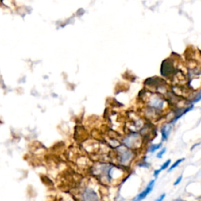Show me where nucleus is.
Wrapping results in <instances>:
<instances>
[{
  "instance_id": "1",
  "label": "nucleus",
  "mask_w": 201,
  "mask_h": 201,
  "mask_svg": "<svg viewBox=\"0 0 201 201\" xmlns=\"http://www.w3.org/2000/svg\"><path fill=\"white\" fill-rule=\"evenodd\" d=\"M126 169L113 162H98L91 167V175L104 185H115L125 175Z\"/></svg>"
},
{
  "instance_id": "2",
  "label": "nucleus",
  "mask_w": 201,
  "mask_h": 201,
  "mask_svg": "<svg viewBox=\"0 0 201 201\" xmlns=\"http://www.w3.org/2000/svg\"><path fill=\"white\" fill-rule=\"evenodd\" d=\"M114 154L115 161L113 163L126 170H129L135 163L137 157V152L126 148L123 145L114 149Z\"/></svg>"
},
{
  "instance_id": "3",
  "label": "nucleus",
  "mask_w": 201,
  "mask_h": 201,
  "mask_svg": "<svg viewBox=\"0 0 201 201\" xmlns=\"http://www.w3.org/2000/svg\"><path fill=\"white\" fill-rule=\"evenodd\" d=\"M144 138L137 131H130L121 138V145L126 148L138 152L141 149Z\"/></svg>"
},
{
  "instance_id": "4",
  "label": "nucleus",
  "mask_w": 201,
  "mask_h": 201,
  "mask_svg": "<svg viewBox=\"0 0 201 201\" xmlns=\"http://www.w3.org/2000/svg\"><path fill=\"white\" fill-rule=\"evenodd\" d=\"M79 201H102V195L95 187L87 185L80 192Z\"/></svg>"
},
{
  "instance_id": "5",
  "label": "nucleus",
  "mask_w": 201,
  "mask_h": 201,
  "mask_svg": "<svg viewBox=\"0 0 201 201\" xmlns=\"http://www.w3.org/2000/svg\"><path fill=\"white\" fill-rule=\"evenodd\" d=\"M155 183L156 179L150 180L149 182H148L147 185L145 186V188L141 192H139L137 196L133 198L131 201H142L143 199H145V198L151 193L152 191H153V188L155 186Z\"/></svg>"
},
{
  "instance_id": "6",
  "label": "nucleus",
  "mask_w": 201,
  "mask_h": 201,
  "mask_svg": "<svg viewBox=\"0 0 201 201\" xmlns=\"http://www.w3.org/2000/svg\"><path fill=\"white\" fill-rule=\"evenodd\" d=\"M160 72L164 77H169L170 75H172L174 72V65L170 59H166L165 61H163Z\"/></svg>"
},
{
  "instance_id": "7",
  "label": "nucleus",
  "mask_w": 201,
  "mask_h": 201,
  "mask_svg": "<svg viewBox=\"0 0 201 201\" xmlns=\"http://www.w3.org/2000/svg\"><path fill=\"white\" fill-rule=\"evenodd\" d=\"M173 129V125L171 124L170 123H165L164 125H163L160 128V133H161V141L162 142H164V141H167L169 138L170 135H171V133Z\"/></svg>"
},
{
  "instance_id": "8",
  "label": "nucleus",
  "mask_w": 201,
  "mask_h": 201,
  "mask_svg": "<svg viewBox=\"0 0 201 201\" xmlns=\"http://www.w3.org/2000/svg\"><path fill=\"white\" fill-rule=\"evenodd\" d=\"M161 148H163V142H159V143H153L150 144L146 148V152L148 153H154L156 152L159 151Z\"/></svg>"
},
{
  "instance_id": "9",
  "label": "nucleus",
  "mask_w": 201,
  "mask_h": 201,
  "mask_svg": "<svg viewBox=\"0 0 201 201\" xmlns=\"http://www.w3.org/2000/svg\"><path fill=\"white\" fill-rule=\"evenodd\" d=\"M144 157L145 158L141 159L138 162L136 163V165L138 167H140V168H146V169H149V168H150V167H151V164L146 160V157Z\"/></svg>"
},
{
  "instance_id": "10",
  "label": "nucleus",
  "mask_w": 201,
  "mask_h": 201,
  "mask_svg": "<svg viewBox=\"0 0 201 201\" xmlns=\"http://www.w3.org/2000/svg\"><path fill=\"white\" fill-rule=\"evenodd\" d=\"M185 158L178 159L176 161H175V162L173 163V164H171V166L169 167V168L167 169V172H171L172 171H174V170H175V168H177V167H178V166L180 165V164H182V162H184V161H185Z\"/></svg>"
},
{
  "instance_id": "11",
  "label": "nucleus",
  "mask_w": 201,
  "mask_h": 201,
  "mask_svg": "<svg viewBox=\"0 0 201 201\" xmlns=\"http://www.w3.org/2000/svg\"><path fill=\"white\" fill-rule=\"evenodd\" d=\"M167 152V148L166 147H163L160 149V151H158V153H157V155H156V157L157 159H162L163 157L164 156V154Z\"/></svg>"
},
{
  "instance_id": "12",
  "label": "nucleus",
  "mask_w": 201,
  "mask_h": 201,
  "mask_svg": "<svg viewBox=\"0 0 201 201\" xmlns=\"http://www.w3.org/2000/svg\"><path fill=\"white\" fill-rule=\"evenodd\" d=\"M171 160H166L165 162L164 163V164H162V165L160 166V169L162 170V171H164V170H167L168 169V168H169V167L170 166H171Z\"/></svg>"
},
{
  "instance_id": "13",
  "label": "nucleus",
  "mask_w": 201,
  "mask_h": 201,
  "mask_svg": "<svg viewBox=\"0 0 201 201\" xmlns=\"http://www.w3.org/2000/svg\"><path fill=\"white\" fill-rule=\"evenodd\" d=\"M201 101V91H199L198 92L197 95H196V96L194 97L193 100L192 101V104H195V103H197V102H200Z\"/></svg>"
},
{
  "instance_id": "14",
  "label": "nucleus",
  "mask_w": 201,
  "mask_h": 201,
  "mask_svg": "<svg viewBox=\"0 0 201 201\" xmlns=\"http://www.w3.org/2000/svg\"><path fill=\"white\" fill-rule=\"evenodd\" d=\"M182 179H183V175H181L180 176H178V178H177V179L175 181V182H174V185H175V186H176V185H179V184L182 182Z\"/></svg>"
},
{
  "instance_id": "15",
  "label": "nucleus",
  "mask_w": 201,
  "mask_h": 201,
  "mask_svg": "<svg viewBox=\"0 0 201 201\" xmlns=\"http://www.w3.org/2000/svg\"><path fill=\"white\" fill-rule=\"evenodd\" d=\"M162 170L160 169V168H159V169H156V170H154V171H153V177H154V178H157V177L159 176V175H160V174L161 172H162Z\"/></svg>"
},
{
  "instance_id": "16",
  "label": "nucleus",
  "mask_w": 201,
  "mask_h": 201,
  "mask_svg": "<svg viewBox=\"0 0 201 201\" xmlns=\"http://www.w3.org/2000/svg\"><path fill=\"white\" fill-rule=\"evenodd\" d=\"M166 198V193H162L161 195L158 196L154 201H164V199Z\"/></svg>"
},
{
  "instance_id": "17",
  "label": "nucleus",
  "mask_w": 201,
  "mask_h": 201,
  "mask_svg": "<svg viewBox=\"0 0 201 201\" xmlns=\"http://www.w3.org/2000/svg\"><path fill=\"white\" fill-rule=\"evenodd\" d=\"M199 145H200V143H196V144H194V145L192 146V147H191V150H193L195 147H196V146Z\"/></svg>"
}]
</instances>
